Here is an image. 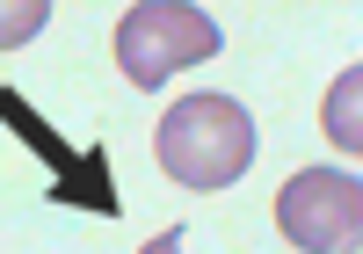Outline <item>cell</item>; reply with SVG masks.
I'll use <instances>...</instances> for the list:
<instances>
[{"mask_svg": "<svg viewBox=\"0 0 363 254\" xmlns=\"http://www.w3.org/2000/svg\"><path fill=\"white\" fill-rule=\"evenodd\" d=\"M153 153L182 189H233L255 167V116L233 94H182L160 116Z\"/></svg>", "mask_w": 363, "mask_h": 254, "instance_id": "cell-1", "label": "cell"}, {"mask_svg": "<svg viewBox=\"0 0 363 254\" xmlns=\"http://www.w3.org/2000/svg\"><path fill=\"white\" fill-rule=\"evenodd\" d=\"M356 123H363V66H349L335 87H327V109H320V131L335 138L349 160L363 153V131H356Z\"/></svg>", "mask_w": 363, "mask_h": 254, "instance_id": "cell-5", "label": "cell"}, {"mask_svg": "<svg viewBox=\"0 0 363 254\" xmlns=\"http://www.w3.org/2000/svg\"><path fill=\"white\" fill-rule=\"evenodd\" d=\"M138 254H182V233H160V240H145Z\"/></svg>", "mask_w": 363, "mask_h": 254, "instance_id": "cell-7", "label": "cell"}, {"mask_svg": "<svg viewBox=\"0 0 363 254\" xmlns=\"http://www.w3.org/2000/svg\"><path fill=\"white\" fill-rule=\"evenodd\" d=\"M0 116H8L15 131H22V138H29V145H37L44 160L58 167V189H51V197H73V204H87V211H116V197H109V160H102V145H87V153H66V145L51 138V123H44L37 109H29L15 87H0Z\"/></svg>", "mask_w": 363, "mask_h": 254, "instance_id": "cell-4", "label": "cell"}, {"mask_svg": "<svg viewBox=\"0 0 363 254\" xmlns=\"http://www.w3.org/2000/svg\"><path fill=\"white\" fill-rule=\"evenodd\" d=\"M51 22V0H0V51H22Z\"/></svg>", "mask_w": 363, "mask_h": 254, "instance_id": "cell-6", "label": "cell"}, {"mask_svg": "<svg viewBox=\"0 0 363 254\" xmlns=\"http://www.w3.org/2000/svg\"><path fill=\"white\" fill-rule=\"evenodd\" d=\"M218 44H225L218 22L189 0H138L116 22V66L131 87H160L182 66H203V58H218Z\"/></svg>", "mask_w": 363, "mask_h": 254, "instance_id": "cell-2", "label": "cell"}, {"mask_svg": "<svg viewBox=\"0 0 363 254\" xmlns=\"http://www.w3.org/2000/svg\"><path fill=\"white\" fill-rule=\"evenodd\" d=\"M277 226L291 247L306 254H335V247H356L363 233V182L349 167H306L277 189Z\"/></svg>", "mask_w": 363, "mask_h": 254, "instance_id": "cell-3", "label": "cell"}]
</instances>
